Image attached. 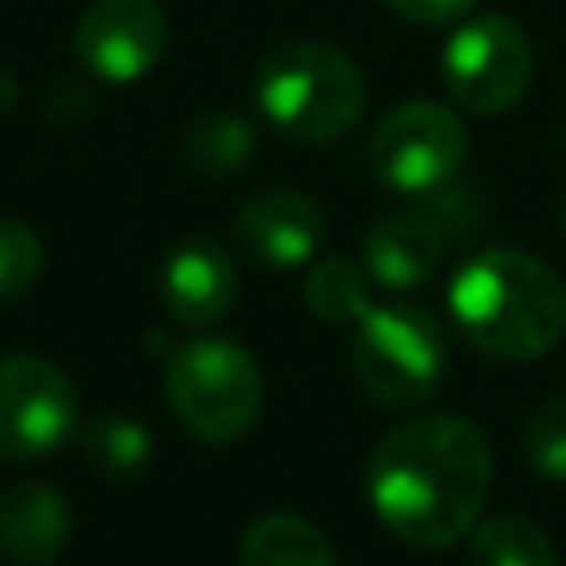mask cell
I'll return each mask as SVG.
<instances>
[{
  "label": "cell",
  "instance_id": "obj_4",
  "mask_svg": "<svg viewBox=\"0 0 566 566\" xmlns=\"http://www.w3.org/2000/svg\"><path fill=\"white\" fill-rule=\"evenodd\" d=\"M164 394L186 433H195L199 442L226 447L256 424L265 385H261L256 358L239 340L199 336L168 349Z\"/></svg>",
  "mask_w": 566,
  "mask_h": 566
},
{
  "label": "cell",
  "instance_id": "obj_21",
  "mask_svg": "<svg viewBox=\"0 0 566 566\" xmlns=\"http://www.w3.org/2000/svg\"><path fill=\"white\" fill-rule=\"evenodd\" d=\"M424 208L438 217V226L447 230L451 243L469 239V234L486 221V212H482V195H478L473 186H455V181H447V186H438L433 195H424Z\"/></svg>",
  "mask_w": 566,
  "mask_h": 566
},
{
  "label": "cell",
  "instance_id": "obj_16",
  "mask_svg": "<svg viewBox=\"0 0 566 566\" xmlns=\"http://www.w3.org/2000/svg\"><path fill=\"white\" fill-rule=\"evenodd\" d=\"M301 301L323 323H358L371 310V274L345 256H323L301 283Z\"/></svg>",
  "mask_w": 566,
  "mask_h": 566
},
{
  "label": "cell",
  "instance_id": "obj_17",
  "mask_svg": "<svg viewBox=\"0 0 566 566\" xmlns=\"http://www.w3.org/2000/svg\"><path fill=\"white\" fill-rule=\"evenodd\" d=\"M473 566H562L557 544L531 517H486L469 531Z\"/></svg>",
  "mask_w": 566,
  "mask_h": 566
},
{
  "label": "cell",
  "instance_id": "obj_6",
  "mask_svg": "<svg viewBox=\"0 0 566 566\" xmlns=\"http://www.w3.org/2000/svg\"><path fill=\"white\" fill-rule=\"evenodd\" d=\"M464 155H469V133L460 115L447 111L442 102L394 106L367 142L371 177L398 195H433L438 186L455 181Z\"/></svg>",
  "mask_w": 566,
  "mask_h": 566
},
{
  "label": "cell",
  "instance_id": "obj_10",
  "mask_svg": "<svg viewBox=\"0 0 566 566\" xmlns=\"http://www.w3.org/2000/svg\"><path fill=\"white\" fill-rule=\"evenodd\" d=\"M447 248H451V239L424 203L420 208H394L367 226L363 270L371 274V283H380L389 292H407V287H420L433 279Z\"/></svg>",
  "mask_w": 566,
  "mask_h": 566
},
{
  "label": "cell",
  "instance_id": "obj_20",
  "mask_svg": "<svg viewBox=\"0 0 566 566\" xmlns=\"http://www.w3.org/2000/svg\"><path fill=\"white\" fill-rule=\"evenodd\" d=\"M526 464L539 478H566V394L548 398L531 420H526Z\"/></svg>",
  "mask_w": 566,
  "mask_h": 566
},
{
  "label": "cell",
  "instance_id": "obj_1",
  "mask_svg": "<svg viewBox=\"0 0 566 566\" xmlns=\"http://www.w3.org/2000/svg\"><path fill=\"white\" fill-rule=\"evenodd\" d=\"M495 460L464 416H420L389 429L367 460V504L380 526L416 548H447L478 526Z\"/></svg>",
  "mask_w": 566,
  "mask_h": 566
},
{
  "label": "cell",
  "instance_id": "obj_8",
  "mask_svg": "<svg viewBox=\"0 0 566 566\" xmlns=\"http://www.w3.org/2000/svg\"><path fill=\"white\" fill-rule=\"evenodd\" d=\"M80 429L66 371L40 354L0 358V460H44Z\"/></svg>",
  "mask_w": 566,
  "mask_h": 566
},
{
  "label": "cell",
  "instance_id": "obj_2",
  "mask_svg": "<svg viewBox=\"0 0 566 566\" xmlns=\"http://www.w3.org/2000/svg\"><path fill=\"white\" fill-rule=\"evenodd\" d=\"M447 310L469 345L504 363L548 354L566 332L562 279L522 248H482L447 283Z\"/></svg>",
  "mask_w": 566,
  "mask_h": 566
},
{
  "label": "cell",
  "instance_id": "obj_14",
  "mask_svg": "<svg viewBox=\"0 0 566 566\" xmlns=\"http://www.w3.org/2000/svg\"><path fill=\"white\" fill-rule=\"evenodd\" d=\"M239 566H340V557L310 517L265 513L243 531Z\"/></svg>",
  "mask_w": 566,
  "mask_h": 566
},
{
  "label": "cell",
  "instance_id": "obj_12",
  "mask_svg": "<svg viewBox=\"0 0 566 566\" xmlns=\"http://www.w3.org/2000/svg\"><path fill=\"white\" fill-rule=\"evenodd\" d=\"M234 234L256 261H265L274 270H292L323 248L327 217L301 190H265L239 208Z\"/></svg>",
  "mask_w": 566,
  "mask_h": 566
},
{
  "label": "cell",
  "instance_id": "obj_11",
  "mask_svg": "<svg viewBox=\"0 0 566 566\" xmlns=\"http://www.w3.org/2000/svg\"><path fill=\"white\" fill-rule=\"evenodd\" d=\"M239 296L234 256L217 239H181L159 265V301L186 327L217 323Z\"/></svg>",
  "mask_w": 566,
  "mask_h": 566
},
{
  "label": "cell",
  "instance_id": "obj_23",
  "mask_svg": "<svg viewBox=\"0 0 566 566\" xmlns=\"http://www.w3.org/2000/svg\"><path fill=\"white\" fill-rule=\"evenodd\" d=\"M562 230H566V203H562Z\"/></svg>",
  "mask_w": 566,
  "mask_h": 566
},
{
  "label": "cell",
  "instance_id": "obj_22",
  "mask_svg": "<svg viewBox=\"0 0 566 566\" xmlns=\"http://www.w3.org/2000/svg\"><path fill=\"white\" fill-rule=\"evenodd\" d=\"M394 13L420 22V27H447L455 18H469L478 0H385Z\"/></svg>",
  "mask_w": 566,
  "mask_h": 566
},
{
  "label": "cell",
  "instance_id": "obj_15",
  "mask_svg": "<svg viewBox=\"0 0 566 566\" xmlns=\"http://www.w3.org/2000/svg\"><path fill=\"white\" fill-rule=\"evenodd\" d=\"M252 146H256V128L243 115L212 111L199 124H190V133L181 142V159L199 177H230L252 159Z\"/></svg>",
  "mask_w": 566,
  "mask_h": 566
},
{
  "label": "cell",
  "instance_id": "obj_19",
  "mask_svg": "<svg viewBox=\"0 0 566 566\" xmlns=\"http://www.w3.org/2000/svg\"><path fill=\"white\" fill-rule=\"evenodd\" d=\"M44 270V243L27 221L0 217V301H18Z\"/></svg>",
  "mask_w": 566,
  "mask_h": 566
},
{
  "label": "cell",
  "instance_id": "obj_7",
  "mask_svg": "<svg viewBox=\"0 0 566 566\" xmlns=\"http://www.w3.org/2000/svg\"><path fill=\"white\" fill-rule=\"evenodd\" d=\"M535 71L526 31L504 13H478L442 49V84L473 115H504L522 102Z\"/></svg>",
  "mask_w": 566,
  "mask_h": 566
},
{
  "label": "cell",
  "instance_id": "obj_13",
  "mask_svg": "<svg viewBox=\"0 0 566 566\" xmlns=\"http://www.w3.org/2000/svg\"><path fill=\"white\" fill-rule=\"evenodd\" d=\"M75 517L57 486L18 482L0 495V557L9 566H49L71 544Z\"/></svg>",
  "mask_w": 566,
  "mask_h": 566
},
{
  "label": "cell",
  "instance_id": "obj_5",
  "mask_svg": "<svg viewBox=\"0 0 566 566\" xmlns=\"http://www.w3.org/2000/svg\"><path fill=\"white\" fill-rule=\"evenodd\" d=\"M354 376L380 407L424 402L447 376V336L420 305H371L354 327Z\"/></svg>",
  "mask_w": 566,
  "mask_h": 566
},
{
  "label": "cell",
  "instance_id": "obj_18",
  "mask_svg": "<svg viewBox=\"0 0 566 566\" xmlns=\"http://www.w3.org/2000/svg\"><path fill=\"white\" fill-rule=\"evenodd\" d=\"M80 442H84V455H88L102 473H111V478L137 473V469L150 460V429H146L137 416L106 411V416L80 424Z\"/></svg>",
  "mask_w": 566,
  "mask_h": 566
},
{
  "label": "cell",
  "instance_id": "obj_3",
  "mask_svg": "<svg viewBox=\"0 0 566 566\" xmlns=\"http://www.w3.org/2000/svg\"><path fill=\"white\" fill-rule=\"evenodd\" d=\"M261 115L292 142H332L367 111V80L358 62L323 40L279 44L256 71Z\"/></svg>",
  "mask_w": 566,
  "mask_h": 566
},
{
  "label": "cell",
  "instance_id": "obj_9",
  "mask_svg": "<svg viewBox=\"0 0 566 566\" xmlns=\"http://www.w3.org/2000/svg\"><path fill=\"white\" fill-rule=\"evenodd\" d=\"M168 44V18L159 0H88L71 49L80 66L102 84H133L142 80Z\"/></svg>",
  "mask_w": 566,
  "mask_h": 566
}]
</instances>
